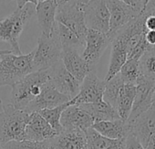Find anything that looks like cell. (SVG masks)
Returning a JSON list of instances; mask_svg holds the SVG:
<instances>
[{"label":"cell","instance_id":"7bdbcfd3","mask_svg":"<svg viewBox=\"0 0 155 149\" xmlns=\"http://www.w3.org/2000/svg\"><path fill=\"white\" fill-rule=\"evenodd\" d=\"M152 104H154V105H155V102H154V103H152Z\"/></svg>","mask_w":155,"mask_h":149},{"label":"cell","instance_id":"f546056e","mask_svg":"<svg viewBox=\"0 0 155 149\" xmlns=\"http://www.w3.org/2000/svg\"><path fill=\"white\" fill-rule=\"evenodd\" d=\"M4 149H50L48 140L37 142L30 140L10 141L3 144Z\"/></svg>","mask_w":155,"mask_h":149},{"label":"cell","instance_id":"603a6c76","mask_svg":"<svg viewBox=\"0 0 155 149\" xmlns=\"http://www.w3.org/2000/svg\"><path fill=\"white\" fill-rule=\"evenodd\" d=\"M87 149H124L125 139H110L102 136L92 127L85 131Z\"/></svg>","mask_w":155,"mask_h":149},{"label":"cell","instance_id":"44dd1931","mask_svg":"<svg viewBox=\"0 0 155 149\" xmlns=\"http://www.w3.org/2000/svg\"><path fill=\"white\" fill-rule=\"evenodd\" d=\"M111 51H110V64L108 68V71L106 77L104 79L105 82L110 80L115 75L120 72L121 67L128 59V53L125 46L118 39H112L111 42Z\"/></svg>","mask_w":155,"mask_h":149},{"label":"cell","instance_id":"5bb4252c","mask_svg":"<svg viewBox=\"0 0 155 149\" xmlns=\"http://www.w3.org/2000/svg\"><path fill=\"white\" fill-rule=\"evenodd\" d=\"M69 100L70 99L68 96L60 93L49 83V82H48L43 85L39 95L28 104L25 111L29 113L33 112H38L43 109L53 108L63 104L68 103Z\"/></svg>","mask_w":155,"mask_h":149},{"label":"cell","instance_id":"d590c367","mask_svg":"<svg viewBox=\"0 0 155 149\" xmlns=\"http://www.w3.org/2000/svg\"><path fill=\"white\" fill-rule=\"evenodd\" d=\"M155 8V0H150L148 2V4L146 5L144 10H148V9H151V8Z\"/></svg>","mask_w":155,"mask_h":149},{"label":"cell","instance_id":"9c48e42d","mask_svg":"<svg viewBox=\"0 0 155 149\" xmlns=\"http://www.w3.org/2000/svg\"><path fill=\"white\" fill-rule=\"evenodd\" d=\"M84 19L88 29L108 34L110 12L106 0H89L83 6Z\"/></svg>","mask_w":155,"mask_h":149},{"label":"cell","instance_id":"9a60e30c","mask_svg":"<svg viewBox=\"0 0 155 149\" xmlns=\"http://www.w3.org/2000/svg\"><path fill=\"white\" fill-rule=\"evenodd\" d=\"M58 133L38 113H29L25 132V140L42 142L55 137Z\"/></svg>","mask_w":155,"mask_h":149},{"label":"cell","instance_id":"4316f807","mask_svg":"<svg viewBox=\"0 0 155 149\" xmlns=\"http://www.w3.org/2000/svg\"><path fill=\"white\" fill-rule=\"evenodd\" d=\"M141 75L155 81V46H150L139 59Z\"/></svg>","mask_w":155,"mask_h":149},{"label":"cell","instance_id":"e0dca14e","mask_svg":"<svg viewBox=\"0 0 155 149\" xmlns=\"http://www.w3.org/2000/svg\"><path fill=\"white\" fill-rule=\"evenodd\" d=\"M50 149H87V137L82 130H63L48 140Z\"/></svg>","mask_w":155,"mask_h":149},{"label":"cell","instance_id":"52a82bcc","mask_svg":"<svg viewBox=\"0 0 155 149\" xmlns=\"http://www.w3.org/2000/svg\"><path fill=\"white\" fill-rule=\"evenodd\" d=\"M48 82L60 93L73 99L80 92L81 83L70 74L59 60L48 69Z\"/></svg>","mask_w":155,"mask_h":149},{"label":"cell","instance_id":"8fae6325","mask_svg":"<svg viewBox=\"0 0 155 149\" xmlns=\"http://www.w3.org/2000/svg\"><path fill=\"white\" fill-rule=\"evenodd\" d=\"M136 94L128 122L134 121L141 113L149 110L153 102L155 81L140 75L136 83Z\"/></svg>","mask_w":155,"mask_h":149},{"label":"cell","instance_id":"277c9868","mask_svg":"<svg viewBox=\"0 0 155 149\" xmlns=\"http://www.w3.org/2000/svg\"><path fill=\"white\" fill-rule=\"evenodd\" d=\"M29 113L14 107L11 103L3 105L0 112V144L25 140V132Z\"/></svg>","mask_w":155,"mask_h":149},{"label":"cell","instance_id":"d6986e66","mask_svg":"<svg viewBox=\"0 0 155 149\" xmlns=\"http://www.w3.org/2000/svg\"><path fill=\"white\" fill-rule=\"evenodd\" d=\"M58 3L56 0H39L36 5V15L41 35L49 37L56 24V13Z\"/></svg>","mask_w":155,"mask_h":149},{"label":"cell","instance_id":"ba28073f","mask_svg":"<svg viewBox=\"0 0 155 149\" xmlns=\"http://www.w3.org/2000/svg\"><path fill=\"white\" fill-rule=\"evenodd\" d=\"M110 42L111 40L107 34L88 29L85 39V45L83 48L84 49L81 56L88 63L91 70L96 69L101 56Z\"/></svg>","mask_w":155,"mask_h":149},{"label":"cell","instance_id":"4dcf8cb0","mask_svg":"<svg viewBox=\"0 0 155 149\" xmlns=\"http://www.w3.org/2000/svg\"><path fill=\"white\" fill-rule=\"evenodd\" d=\"M124 149H145V147L140 144L138 138L132 133H130L125 138Z\"/></svg>","mask_w":155,"mask_h":149},{"label":"cell","instance_id":"30bf717a","mask_svg":"<svg viewBox=\"0 0 155 149\" xmlns=\"http://www.w3.org/2000/svg\"><path fill=\"white\" fill-rule=\"evenodd\" d=\"M105 84L106 82L97 76L95 70L90 71L81 83L79 93L71 99L73 105L94 103L102 101Z\"/></svg>","mask_w":155,"mask_h":149},{"label":"cell","instance_id":"74e56055","mask_svg":"<svg viewBox=\"0 0 155 149\" xmlns=\"http://www.w3.org/2000/svg\"><path fill=\"white\" fill-rule=\"evenodd\" d=\"M57 3H58V6H60V5H63L65 4L66 2H68V0H56Z\"/></svg>","mask_w":155,"mask_h":149},{"label":"cell","instance_id":"b9f144b4","mask_svg":"<svg viewBox=\"0 0 155 149\" xmlns=\"http://www.w3.org/2000/svg\"><path fill=\"white\" fill-rule=\"evenodd\" d=\"M0 149H4V147H3V145L0 144Z\"/></svg>","mask_w":155,"mask_h":149},{"label":"cell","instance_id":"ffe728a7","mask_svg":"<svg viewBox=\"0 0 155 149\" xmlns=\"http://www.w3.org/2000/svg\"><path fill=\"white\" fill-rule=\"evenodd\" d=\"M91 127L102 136L110 139H125L132 133L130 124L122 119L97 122Z\"/></svg>","mask_w":155,"mask_h":149},{"label":"cell","instance_id":"ac0fdd59","mask_svg":"<svg viewBox=\"0 0 155 149\" xmlns=\"http://www.w3.org/2000/svg\"><path fill=\"white\" fill-rule=\"evenodd\" d=\"M129 123L130 124L132 134L146 147L150 137L155 133V105L151 104L149 110Z\"/></svg>","mask_w":155,"mask_h":149},{"label":"cell","instance_id":"5b68a950","mask_svg":"<svg viewBox=\"0 0 155 149\" xmlns=\"http://www.w3.org/2000/svg\"><path fill=\"white\" fill-rule=\"evenodd\" d=\"M62 46L56 32L55 27L53 33L49 37L40 35L38 39V46L34 49L33 69L46 70L61 60Z\"/></svg>","mask_w":155,"mask_h":149},{"label":"cell","instance_id":"8d00e7d4","mask_svg":"<svg viewBox=\"0 0 155 149\" xmlns=\"http://www.w3.org/2000/svg\"><path fill=\"white\" fill-rule=\"evenodd\" d=\"M68 1H74V2H77V3H79V4L84 6L89 1V0H68Z\"/></svg>","mask_w":155,"mask_h":149},{"label":"cell","instance_id":"83f0119b","mask_svg":"<svg viewBox=\"0 0 155 149\" xmlns=\"http://www.w3.org/2000/svg\"><path fill=\"white\" fill-rule=\"evenodd\" d=\"M125 83L122 81L120 78V74L118 73L113 78L106 82L105 84V89L103 93V101L110 104L116 109V103H117V98L120 93V90L121 86Z\"/></svg>","mask_w":155,"mask_h":149},{"label":"cell","instance_id":"1f68e13d","mask_svg":"<svg viewBox=\"0 0 155 149\" xmlns=\"http://www.w3.org/2000/svg\"><path fill=\"white\" fill-rule=\"evenodd\" d=\"M123 3L130 6L131 8H135L136 10H138L139 12H142L144 9V6H143V1L142 0H120Z\"/></svg>","mask_w":155,"mask_h":149},{"label":"cell","instance_id":"cb8c5ba5","mask_svg":"<svg viewBox=\"0 0 155 149\" xmlns=\"http://www.w3.org/2000/svg\"><path fill=\"white\" fill-rule=\"evenodd\" d=\"M80 106L82 107L91 115V117L94 120V123L101 121H111L120 119L117 110L103 100L94 103L80 104Z\"/></svg>","mask_w":155,"mask_h":149},{"label":"cell","instance_id":"2e32d148","mask_svg":"<svg viewBox=\"0 0 155 149\" xmlns=\"http://www.w3.org/2000/svg\"><path fill=\"white\" fill-rule=\"evenodd\" d=\"M61 61L67 70L81 83L87 76V74L91 71L88 63L80 54L79 49L74 48H62Z\"/></svg>","mask_w":155,"mask_h":149},{"label":"cell","instance_id":"7c38bea8","mask_svg":"<svg viewBox=\"0 0 155 149\" xmlns=\"http://www.w3.org/2000/svg\"><path fill=\"white\" fill-rule=\"evenodd\" d=\"M106 4L110 12V29L107 35L111 40L120 29L141 12H139L120 0H106Z\"/></svg>","mask_w":155,"mask_h":149},{"label":"cell","instance_id":"7a4b0ae2","mask_svg":"<svg viewBox=\"0 0 155 149\" xmlns=\"http://www.w3.org/2000/svg\"><path fill=\"white\" fill-rule=\"evenodd\" d=\"M35 13L36 6L28 3L22 8H17L10 16L0 19V42L8 43L15 54H22L19 38L25 26Z\"/></svg>","mask_w":155,"mask_h":149},{"label":"cell","instance_id":"60d3db41","mask_svg":"<svg viewBox=\"0 0 155 149\" xmlns=\"http://www.w3.org/2000/svg\"><path fill=\"white\" fill-rule=\"evenodd\" d=\"M3 103H2V102L1 101H0V112H1L2 111V109H3Z\"/></svg>","mask_w":155,"mask_h":149},{"label":"cell","instance_id":"f35d334b","mask_svg":"<svg viewBox=\"0 0 155 149\" xmlns=\"http://www.w3.org/2000/svg\"><path fill=\"white\" fill-rule=\"evenodd\" d=\"M147 12H149L150 14H153V15H155V8H151V9H148V10H146Z\"/></svg>","mask_w":155,"mask_h":149},{"label":"cell","instance_id":"484cf974","mask_svg":"<svg viewBox=\"0 0 155 149\" xmlns=\"http://www.w3.org/2000/svg\"><path fill=\"white\" fill-rule=\"evenodd\" d=\"M55 29H56V32L59 39L62 48L68 47V48L77 49L79 50H80V49L84 48V43L76 36V34L74 32H72L66 26L56 21Z\"/></svg>","mask_w":155,"mask_h":149},{"label":"cell","instance_id":"4fadbf2b","mask_svg":"<svg viewBox=\"0 0 155 149\" xmlns=\"http://www.w3.org/2000/svg\"><path fill=\"white\" fill-rule=\"evenodd\" d=\"M94 124L91 115L80 105H69L62 113L60 124L64 130H82L86 131Z\"/></svg>","mask_w":155,"mask_h":149},{"label":"cell","instance_id":"d4e9b609","mask_svg":"<svg viewBox=\"0 0 155 149\" xmlns=\"http://www.w3.org/2000/svg\"><path fill=\"white\" fill-rule=\"evenodd\" d=\"M69 105H73L71 100H69L68 103H65L63 104L58 105L53 108L48 109H43L38 111V113L51 125V127L58 133H61L64 129L60 124V117L63 113V111Z\"/></svg>","mask_w":155,"mask_h":149},{"label":"cell","instance_id":"836d02e7","mask_svg":"<svg viewBox=\"0 0 155 149\" xmlns=\"http://www.w3.org/2000/svg\"><path fill=\"white\" fill-rule=\"evenodd\" d=\"M145 39L150 46H155V30H147Z\"/></svg>","mask_w":155,"mask_h":149},{"label":"cell","instance_id":"d6a6232c","mask_svg":"<svg viewBox=\"0 0 155 149\" xmlns=\"http://www.w3.org/2000/svg\"><path fill=\"white\" fill-rule=\"evenodd\" d=\"M146 11V10H144ZM147 16L145 19V27L148 30H155V15L150 14L147 12Z\"/></svg>","mask_w":155,"mask_h":149},{"label":"cell","instance_id":"e575fe53","mask_svg":"<svg viewBox=\"0 0 155 149\" xmlns=\"http://www.w3.org/2000/svg\"><path fill=\"white\" fill-rule=\"evenodd\" d=\"M17 4V7L18 8H22L23 7H25L27 4L30 3V4H33V5H37V0H14Z\"/></svg>","mask_w":155,"mask_h":149},{"label":"cell","instance_id":"6da1fadb","mask_svg":"<svg viewBox=\"0 0 155 149\" xmlns=\"http://www.w3.org/2000/svg\"><path fill=\"white\" fill-rule=\"evenodd\" d=\"M34 50L28 54H15L11 49H0V87L21 80L33 69Z\"/></svg>","mask_w":155,"mask_h":149},{"label":"cell","instance_id":"ab89813d","mask_svg":"<svg viewBox=\"0 0 155 149\" xmlns=\"http://www.w3.org/2000/svg\"><path fill=\"white\" fill-rule=\"evenodd\" d=\"M143 1V6H144V8H145V7H146V5L148 4V2L150 1V0H142ZM144 10V9H143Z\"/></svg>","mask_w":155,"mask_h":149},{"label":"cell","instance_id":"f1b7e54d","mask_svg":"<svg viewBox=\"0 0 155 149\" xmlns=\"http://www.w3.org/2000/svg\"><path fill=\"white\" fill-rule=\"evenodd\" d=\"M119 74L125 83L135 84L138 78L141 75L140 70L139 59H128L121 67Z\"/></svg>","mask_w":155,"mask_h":149},{"label":"cell","instance_id":"7402d4cb","mask_svg":"<svg viewBox=\"0 0 155 149\" xmlns=\"http://www.w3.org/2000/svg\"><path fill=\"white\" fill-rule=\"evenodd\" d=\"M136 94V85L132 83H124L119 93L117 103H116V110L120 119L127 121L134 102Z\"/></svg>","mask_w":155,"mask_h":149},{"label":"cell","instance_id":"3957f363","mask_svg":"<svg viewBox=\"0 0 155 149\" xmlns=\"http://www.w3.org/2000/svg\"><path fill=\"white\" fill-rule=\"evenodd\" d=\"M48 82V71H32L14 83L11 92V104L20 110H26L28 104L39 95L43 85Z\"/></svg>","mask_w":155,"mask_h":149},{"label":"cell","instance_id":"8992f818","mask_svg":"<svg viewBox=\"0 0 155 149\" xmlns=\"http://www.w3.org/2000/svg\"><path fill=\"white\" fill-rule=\"evenodd\" d=\"M56 21L74 32L85 45L88 28L84 19L82 5L74 1H68L63 5L58 6Z\"/></svg>","mask_w":155,"mask_h":149}]
</instances>
